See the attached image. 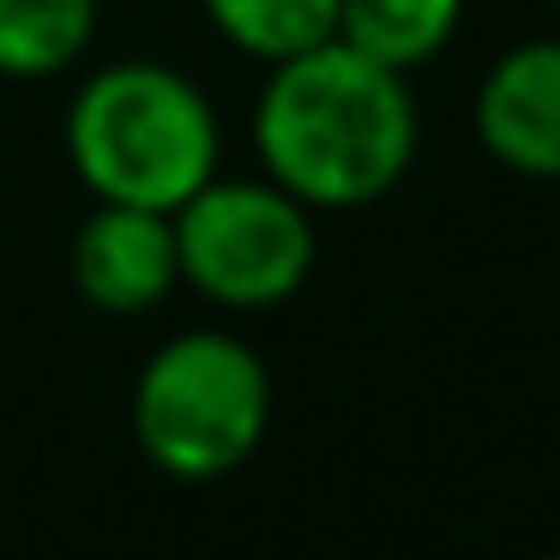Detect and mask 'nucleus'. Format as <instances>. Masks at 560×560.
<instances>
[{"label":"nucleus","mask_w":560,"mask_h":560,"mask_svg":"<svg viewBox=\"0 0 560 560\" xmlns=\"http://www.w3.org/2000/svg\"><path fill=\"white\" fill-rule=\"evenodd\" d=\"M271 434V368L247 338L194 326L163 338L133 380V440L170 482H223Z\"/></svg>","instance_id":"nucleus-3"},{"label":"nucleus","mask_w":560,"mask_h":560,"mask_svg":"<svg viewBox=\"0 0 560 560\" xmlns=\"http://www.w3.org/2000/svg\"><path fill=\"white\" fill-rule=\"evenodd\" d=\"M555 7H560V0H555Z\"/></svg>","instance_id":"nucleus-10"},{"label":"nucleus","mask_w":560,"mask_h":560,"mask_svg":"<svg viewBox=\"0 0 560 560\" xmlns=\"http://www.w3.org/2000/svg\"><path fill=\"white\" fill-rule=\"evenodd\" d=\"M182 283L230 314L283 307L307 290L319 259L314 211L271 175H211L170 211Z\"/></svg>","instance_id":"nucleus-4"},{"label":"nucleus","mask_w":560,"mask_h":560,"mask_svg":"<svg viewBox=\"0 0 560 560\" xmlns=\"http://www.w3.org/2000/svg\"><path fill=\"white\" fill-rule=\"evenodd\" d=\"M223 43L247 61H290L338 37V0H199Z\"/></svg>","instance_id":"nucleus-9"},{"label":"nucleus","mask_w":560,"mask_h":560,"mask_svg":"<svg viewBox=\"0 0 560 560\" xmlns=\"http://www.w3.org/2000/svg\"><path fill=\"white\" fill-rule=\"evenodd\" d=\"M476 139L500 170L560 182V37L518 43L482 73Z\"/></svg>","instance_id":"nucleus-6"},{"label":"nucleus","mask_w":560,"mask_h":560,"mask_svg":"<svg viewBox=\"0 0 560 560\" xmlns=\"http://www.w3.org/2000/svg\"><path fill=\"white\" fill-rule=\"evenodd\" d=\"M464 25V0H338V37L380 67L416 73Z\"/></svg>","instance_id":"nucleus-7"},{"label":"nucleus","mask_w":560,"mask_h":560,"mask_svg":"<svg viewBox=\"0 0 560 560\" xmlns=\"http://www.w3.org/2000/svg\"><path fill=\"white\" fill-rule=\"evenodd\" d=\"M422 145L410 79L343 37L266 73L254 97L259 170L307 211H362L410 175Z\"/></svg>","instance_id":"nucleus-1"},{"label":"nucleus","mask_w":560,"mask_h":560,"mask_svg":"<svg viewBox=\"0 0 560 560\" xmlns=\"http://www.w3.org/2000/svg\"><path fill=\"white\" fill-rule=\"evenodd\" d=\"M79 187L109 206L175 211L218 175L223 121L206 85L170 61H109L79 79L61 115Z\"/></svg>","instance_id":"nucleus-2"},{"label":"nucleus","mask_w":560,"mask_h":560,"mask_svg":"<svg viewBox=\"0 0 560 560\" xmlns=\"http://www.w3.org/2000/svg\"><path fill=\"white\" fill-rule=\"evenodd\" d=\"M73 290L97 314H151L182 290V259H175V223L170 211L145 206H109L97 199L91 218L73 230L67 247Z\"/></svg>","instance_id":"nucleus-5"},{"label":"nucleus","mask_w":560,"mask_h":560,"mask_svg":"<svg viewBox=\"0 0 560 560\" xmlns=\"http://www.w3.org/2000/svg\"><path fill=\"white\" fill-rule=\"evenodd\" d=\"M103 0H0V79H55L97 37Z\"/></svg>","instance_id":"nucleus-8"}]
</instances>
